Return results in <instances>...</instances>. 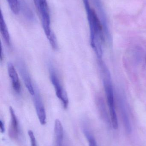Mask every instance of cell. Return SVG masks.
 Returning a JSON list of instances; mask_svg holds the SVG:
<instances>
[{"label": "cell", "instance_id": "9", "mask_svg": "<svg viewBox=\"0 0 146 146\" xmlns=\"http://www.w3.org/2000/svg\"><path fill=\"white\" fill-rule=\"evenodd\" d=\"M9 110L11 116V125L9 130V134L10 137L15 139L18 137L19 131V122L13 108L9 107Z\"/></svg>", "mask_w": 146, "mask_h": 146}, {"label": "cell", "instance_id": "8", "mask_svg": "<svg viewBox=\"0 0 146 146\" xmlns=\"http://www.w3.org/2000/svg\"><path fill=\"white\" fill-rule=\"evenodd\" d=\"M7 70L9 76L12 82V86L16 93H19L21 92V85L19 79L15 68L12 63H9L7 65Z\"/></svg>", "mask_w": 146, "mask_h": 146}, {"label": "cell", "instance_id": "15", "mask_svg": "<svg viewBox=\"0 0 146 146\" xmlns=\"http://www.w3.org/2000/svg\"><path fill=\"white\" fill-rule=\"evenodd\" d=\"M28 135L30 138V141H31V146H37V142H36V139H35V136L33 132L31 130H30L28 132Z\"/></svg>", "mask_w": 146, "mask_h": 146}, {"label": "cell", "instance_id": "3", "mask_svg": "<svg viewBox=\"0 0 146 146\" xmlns=\"http://www.w3.org/2000/svg\"><path fill=\"white\" fill-rule=\"evenodd\" d=\"M41 18L42 26L48 39L53 33L51 28V19L47 0H33Z\"/></svg>", "mask_w": 146, "mask_h": 146}, {"label": "cell", "instance_id": "4", "mask_svg": "<svg viewBox=\"0 0 146 146\" xmlns=\"http://www.w3.org/2000/svg\"><path fill=\"white\" fill-rule=\"evenodd\" d=\"M49 72L51 81L55 88L56 94L62 103L63 107L66 109L67 108L69 104L67 94L62 85L55 68L51 64L49 66Z\"/></svg>", "mask_w": 146, "mask_h": 146}, {"label": "cell", "instance_id": "16", "mask_svg": "<svg viewBox=\"0 0 146 146\" xmlns=\"http://www.w3.org/2000/svg\"><path fill=\"white\" fill-rule=\"evenodd\" d=\"M0 130H1V133H3L5 132V126H4V122L2 121L1 120V121H0Z\"/></svg>", "mask_w": 146, "mask_h": 146}, {"label": "cell", "instance_id": "12", "mask_svg": "<svg viewBox=\"0 0 146 146\" xmlns=\"http://www.w3.org/2000/svg\"><path fill=\"white\" fill-rule=\"evenodd\" d=\"M7 1L12 12L15 14H18L19 12L20 8V5L19 1L18 0H7Z\"/></svg>", "mask_w": 146, "mask_h": 146}, {"label": "cell", "instance_id": "11", "mask_svg": "<svg viewBox=\"0 0 146 146\" xmlns=\"http://www.w3.org/2000/svg\"><path fill=\"white\" fill-rule=\"evenodd\" d=\"M0 30H1V34L5 42L8 45H9L10 36H9V33L7 27L2 14H1V19H0Z\"/></svg>", "mask_w": 146, "mask_h": 146}, {"label": "cell", "instance_id": "2", "mask_svg": "<svg viewBox=\"0 0 146 146\" xmlns=\"http://www.w3.org/2000/svg\"><path fill=\"white\" fill-rule=\"evenodd\" d=\"M99 63L103 73V82L106 94V99L109 105L112 127L114 129H117L118 127V121L115 108L114 91L110 74L107 67L101 60L99 61Z\"/></svg>", "mask_w": 146, "mask_h": 146}, {"label": "cell", "instance_id": "6", "mask_svg": "<svg viewBox=\"0 0 146 146\" xmlns=\"http://www.w3.org/2000/svg\"><path fill=\"white\" fill-rule=\"evenodd\" d=\"M33 100L37 115L42 125H45L46 123V115L45 108L42 101L39 91L37 88H34Z\"/></svg>", "mask_w": 146, "mask_h": 146}, {"label": "cell", "instance_id": "10", "mask_svg": "<svg viewBox=\"0 0 146 146\" xmlns=\"http://www.w3.org/2000/svg\"><path fill=\"white\" fill-rule=\"evenodd\" d=\"M55 133L57 146H61L63 141V129L59 119H56L55 121Z\"/></svg>", "mask_w": 146, "mask_h": 146}, {"label": "cell", "instance_id": "13", "mask_svg": "<svg viewBox=\"0 0 146 146\" xmlns=\"http://www.w3.org/2000/svg\"><path fill=\"white\" fill-rule=\"evenodd\" d=\"M85 133L86 137L89 142V146H97V142L90 132L87 130H85Z\"/></svg>", "mask_w": 146, "mask_h": 146}, {"label": "cell", "instance_id": "14", "mask_svg": "<svg viewBox=\"0 0 146 146\" xmlns=\"http://www.w3.org/2000/svg\"><path fill=\"white\" fill-rule=\"evenodd\" d=\"M48 39H49L50 43L52 46V48L55 50L57 49V47H58L57 41L56 38L55 36L54 33L51 34V36Z\"/></svg>", "mask_w": 146, "mask_h": 146}, {"label": "cell", "instance_id": "5", "mask_svg": "<svg viewBox=\"0 0 146 146\" xmlns=\"http://www.w3.org/2000/svg\"><path fill=\"white\" fill-rule=\"evenodd\" d=\"M98 12V15L103 27L105 39L108 42L111 41V35L109 28L107 15L101 0H92Z\"/></svg>", "mask_w": 146, "mask_h": 146}, {"label": "cell", "instance_id": "7", "mask_svg": "<svg viewBox=\"0 0 146 146\" xmlns=\"http://www.w3.org/2000/svg\"><path fill=\"white\" fill-rule=\"evenodd\" d=\"M17 66L19 72L20 74L26 87L27 88L30 94L33 95L34 94L35 89L34 86L32 82L31 79L29 72L27 70V67L25 63L21 61L18 62Z\"/></svg>", "mask_w": 146, "mask_h": 146}, {"label": "cell", "instance_id": "1", "mask_svg": "<svg viewBox=\"0 0 146 146\" xmlns=\"http://www.w3.org/2000/svg\"><path fill=\"white\" fill-rule=\"evenodd\" d=\"M86 11L90 31V39L92 48L99 60L103 56V44L105 38L103 25L98 15L90 6L89 0H83Z\"/></svg>", "mask_w": 146, "mask_h": 146}]
</instances>
